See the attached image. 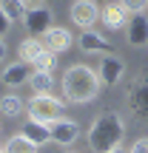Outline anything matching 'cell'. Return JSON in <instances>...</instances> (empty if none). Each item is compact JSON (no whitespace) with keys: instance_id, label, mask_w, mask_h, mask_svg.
I'll return each instance as SVG.
<instances>
[{"instance_id":"6da1fadb","label":"cell","mask_w":148,"mask_h":153,"mask_svg":"<svg viewBox=\"0 0 148 153\" xmlns=\"http://www.w3.org/2000/svg\"><path fill=\"white\" fill-rule=\"evenodd\" d=\"M100 88H103V82H100L97 71L88 65H71L63 74V97L71 105H86L97 99Z\"/></svg>"},{"instance_id":"7a4b0ae2","label":"cell","mask_w":148,"mask_h":153,"mask_svg":"<svg viewBox=\"0 0 148 153\" xmlns=\"http://www.w3.org/2000/svg\"><path fill=\"white\" fill-rule=\"evenodd\" d=\"M122 136H125V125H122L120 114L108 111V114H100L91 122V128L86 133V145L91 153H108L122 145Z\"/></svg>"},{"instance_id":"3957f363","label":"cell","mask_w":148,"mask_h":153,"mask_svg":"<svg viewBox=\"0 0 148 153\" xmlns=\"http://www.w3.org/2000/svg\"><path fill=\"white\" fill-rule=\"evenodd\" d=\"M26 114L32 122H40V125H51L54 119L63 116V102L54 97V94H34L26 102Z\"/></svg>"},{"instance_id":"277c9868","label":"cell","mask_w":148,"mask_h":153,"mask_svg":"<svg viewBox=\"0 0 148 153\" xmlns=\"http://www.w3.org/2000/svg\"><path fill=\"white\" fill-rule=\"evenodd\" d=\"M23 26H26L29 37H43L51 26H54V11L49 6H29L26 17H23Z\"/></svg>"},{"instance_id":"5b68a950","label":"cell","mask_w":148,"mask_h":153,"mask_svg":"<svg viewBox=\"0 0 148 153\" xmlns=\"http://www.w3.org/2000/svg\"><path fill=\"white\" fill-rule=\"evenodd\" d=\"M71 23L77 28H94L100 23L97 0H74L71 3Z\"/></svg>"},{"instance_id":"8992f818","label":"cell","mask_w":148,"mask_h":153,"mask_svg":"<svg viewBox=\"0 0 148 153\" xmlns=\"http://www.w3.org/2000/svg\"><path fill=\"white\" fill-rule=\"evenodd\" d=\"M125 40L128 45H137V48H143L148 45V14L145 11H137V14H128V23H125Z\"/></svg>"},{"instance_id":"52a82bcc","label":"cell","mask_w":148,"mask_h":153,"mask_svg":"<svg viewBox=\"0 0 148 153\" xmlns=\"http://www.w3.org/2000/svg\"><path fill=\"white\" fill-rule=\"evenodd\" d=\"M49 133H51V142L54 145H74L77 139H80V125H77L74 119H66V116H60V119H54L49 125Z\"/></svg>"},{"instance_id":"ba28073f","label":"cell","mask_w":148,"mask_h":153,"mask_svg":"<svg viewBox=\"0 0 148 153\" xmlns=\"http://www.w3.org/2000/svg\"><path fill=\"white\" fill-rule=\"evenodd\" d=\"M40 40H43L46 51H51V54H63V51H68V48H71L74 34L68 31L66 26H51V28H49V31H46Z\"/></svg>"},{"instance_id":"9c48e42d","label":"cell","mask_w":148,"mask_h":153,"mask_svg":"<svg viewBox=\"0 0 148 153\" xmlns=\"http://www.w3.org/2000/svg\"><path fill=\"white\" fill-rule=\"evenodd\" d=\"M77 45L83 48V54H111V43L108 37H103L100 31H94V28H83L80 37H77Z\"/></svg>"},{"instance_id":"30bf717a","label":"cell","mask_w":148,"mask_h":153,"mask_svg":"<svg viewBox=\"0 0 148 153\" xmlns=\"http://www.w3.org/2000/svg\"><path fill=\"white\" fill-rule=\"evenodd\" d=\"M122 71H125V62H122L117 54H103V60H100V65H97V76H100L103 85H114V82H120Z\"/></svg>"},{"instance_id":"8fae6325","label":"cell","mask_w":148,"mask_h":153,"mask_svg":"<svg viewBox=\"0 0 148 153\" xmlns=\"http://www.w3.org/2000/svg\"><path fill=\"white\" fill-rule=\"evenodd\" d=\"M100 23H103L105 28H111V31H117V28H125L128 23V11L122 9V3L117 0V3H105L103 9H100Z\"/></svg>"},{"instance_id":"7c38bea8","label":"cell","mask_w":148,"mask_h":153,"mask_svg":"<svg viewBox=\"0 0 148 153\" xmlns=\"http://www.w3.org/2000/svg\"><path fill=\"white\" fill-rule=\"evenodd\" d=\"M34 68L29 65V62H23V60H17V62H11V65H6L3 68V85H9V88H20V85H29V76H32Z\"/></svg>"},{"instance_id":"4fadbf2b","label":"cell","mask_w":148,"mask_h":153,"mask_svg":"<svg viewBox=\"0 0 148 153\" xmlns=\"http://www.w3.org/2000/svg\"><path fill=\"white\" fill-rule=\"evenodd\" d=\"M23 136L29 139V142H34L37 148H43V145H49L51 142V133H49V125H40V122H32L29 119L26 125H23Z\"/></svg>"},{"instance_id":"5bb4252c","label":"cell","mask_w":148,"mask_h":153,"mask_svg":"<svg viewBox=\"0 0 148 153\" xmlns=\"http://www.w3.org/2000/svg\"><path fill=\"white\" fill-rule=\"evenodd\" d=\"M43 51H46V45H43V40H40V37H26V40L20 43V48H17V57H20L23 62H29V65H32V62L37 60Z\"/></svg>"},{"instance_id":"9a60e30c","label":"cell","mask_w":148,"mask_h":153,"mask_svg":"<svg viewBox=\"0 0 148 153\" xmlns=\"http://www.w3.org/2000/svg\"><path fill=\"white\" fill-rule=\"evenodd\" d=\"M0 114L9 119H17L20 114H26V102L17 94H6V97H0Z\"/></svg>"},{"instance_id":"2e32d148","label":"cell","mask_w":148,"mask_h":153,"mask_svg":"<svg viewBox=\"0 0 148 153\" xmlns=\"http://www.w3.org/2000/svg\"><path fill=\"white\" fill-rule=\"evenodd\" d=\"M3 153H40V148L34 142H29L23 133H14V136H9V142L3 145Z\"/></svg>"},{"instance_id":"e0dca14e","label":"cell","mask_w":148,"mask_h":153,"mask_svg":"<svg viewBox=\"0 0 148 153\" xmlns=\"http://www.w3.org/2000/svg\"><path fill=\"white\" fill-rule=\"evenodd\" d=\"M0 11H3L11 23H17V20L23 23V17H26V11H29V3L26 0H0Z\"/></svg>"},{"instance_id":"ac0fdd59","label":"cell","mask_w":148,"mask_h":153,"mask_svg":"<svg viewBox=\"0 0 148 153\" xmlns=\"http://www.w3.org/2000/svg\"><path fill=\"white\" fill-rule=\"evenodd\" d=\"M29 85H32L34 94H51V88H54V76H51V71H32Z\"/></svg>"},{"instance_id":"d6986e66","label":"cell","mask_w":148,"mask_h":153,"mask_svg":"<svg viewBox=\"0 0 148 153\" xmlns=\"http://www.w3.org/2000/svg\"><path fill=\"white\" fill-rule=\"evenodd\" d=\"M54 65H57V60H54V54H51V51H43V54L32 62L34 71H54Z\"/></svg>"},{"instance_id":"ffe728a7","label":"cell","mask_w":148,"mask_h":153,"mask_svg":"<svg viewBox=\"0 0 148 153\" xmlns=\"http://www.w3.org/2000/svg\"><path fill=\"white\" fill-rule=\"evenodd\" d=\"M122 9L128 11V14H137V11H145L148 9V0H120Z\"/></svg>"},{"instance_id":"44dd1931","label":"cell","mask_w":148,"mask_h":153,"mask_svg":"<svg viewBox=\"0 0 148 153\" xmlns=\"http://www.w3.org/2000/svg\"><path fill=\"white\" fill-rule=\"evenodd\" d=\"M128 153H148V136L137 139V142L131 145V150H128Z\"/></svg>"},{"instance_id":"7402d4cb","label":"cell","mask_w":148,"mask_h":153,"mask_svg":"<svg viewBox=\"0 0 148 153\" xmlns=\"http://www.w3.org/2000/svg\"><path fill=\"white\" fill-rule=\"evenodd\" d=\"M9 28H11V20L0 11V37H6V34H9Z\"/></svg>"},{"instance_id":"603a6c76","label":"cell","mask_w":148,"mask_h":153,"mask_svg":"<svg viewBox=\"0 0 148 153\" xmlns=\"http://www.w3.org/2000/svg\"><path fill=\"white\" fill-rule=\"evenodd\" d=\"M6 54H9V48H6V43H3V37H0V62L6 60Z\"/></svg>"},{"instance_id":"cb8c5ba5","label":"cell","mask_w":148,"mask_h":153,"mask_svg":"<svg viewBox=\"0 0 148 153\" xmlns=\"http://www.w3.org/2000/svg\"><path fill=\"white\" fill-rule=\"evenodd\" d=\"M26 3H29V6H43L46 0H26Z\"/></svg>"},{"instance_id":"d4e9b609","label":"cell","mask_w":148,"mask_h":153,"mask_svg":"<svg viewBox=\"0 0 148 153\" xmlns=\"http://www.w3.org/2000/svg\"><path fill=\"white\" fill-rule=\"evenodd\" d=\"M108 153H128V150H125V148L120 145V148H114V150H108Z\"/></svg>"},{"instance_id":"484cf974","label":"cell","mask_w":148,"mask_h":153,"mask_svg":"<svg viewBox=\"0 0 148 153\" xmlns=\"http://www.w3.org/2000/svg\"><path fill=\"white\" fill-rule=\"evenodd\" d=\"M0 153H3V145H0Z\"/></svg>"}]
</instances>
